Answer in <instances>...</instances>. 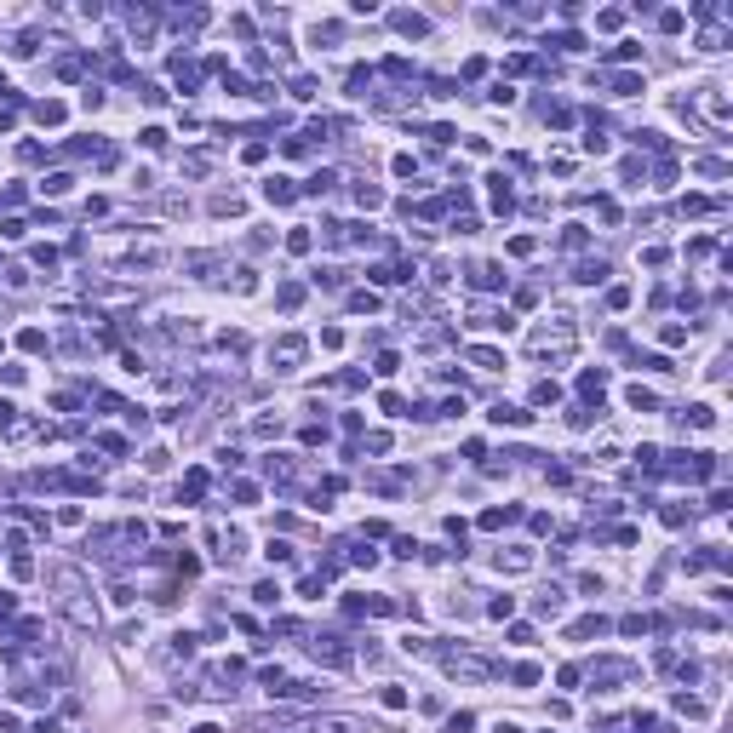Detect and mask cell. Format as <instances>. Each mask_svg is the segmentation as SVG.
<instances>
[{
    "label": "cell",
    "mask_w": 733,
    "mask_h": 733,
    "mask_svg": "<svg viewBox=\"0 0 733 733\" xmlns=\"http://www.w3.org/2000/svg\"><path fill=\"white\" fill-rule=\"evenodd\" d=\"M493 424H516V430H521V424H533V413H521V407H504V401H498V407H493Z\"/></svg>",
    "instance_id": "cell-1"
},
{
    "label": "cell",
    "mask_w": 733,
    "mask_h": 733,
    "mask_svg": "<svg viewBox=\"0 0 733 733\" xmlns=\"http://www.w3.org/2000/svg\"><path fill=\"white\" fill-rule=\"evenodd\" d=\"M264 195H269L275 206H287V201H292V178H269V184H264Z\"/></svg>",
    "instance_id": "cell-2"
},
{
    "label": "cell",
    "mask_w": 733,
    "mask_h": 733,
    "mask_svg": "<svg viewBox=\"0 0 733 733\" xmlns=\"http://www.w3.org/2000/svg\"><path fill=\"white\" fill-rule=\"evenodd\" d=\"M470 361H476L481 372H493V367H504V355H498V350H487V344H476V350H470Z\"/></svg>",
    "instance_id": "cell-3"
},
{
    "label": "cell",
    "mask_w": 733,
    "mask_h": 733,
    "mask_svg": "<svg viewBox=\"0 0 733 733\" xmlns=\"http://www.w3.org/2000/svg\"><path fill=\"white\" fill-rule=\"evenodd\" d=\"M269 355H275V361H298V355H304V338H281Z\"/></svg>",
    "instance_id": "cell-4"
},
{
    "label": "cell",
    "mask_w": 733,
    "mask_h": 733,
    "mask_svg": "<svg viewBox=\"0 0 733 733\" xmlns=\"http://www.w3.org/2000/svg\"><path fill=\"white\" fill-rule=\"evenodd\" d=\"M579 389H584V396H601V389H608V372H601V367H596V372H584Z\"/></svg>",
    "instance_id": "cell-5"
},
{
    "label": "cell",
    "mask_w": 733,
    "mask_h": 733,
    "mask_svg": "<svg viewBox=\"0 0 733 733\" xmlns=\"http://www.w3.org/2000/svg\"><path fill=\"white\" fill-rule=\"evenodd\" d=\"M625 401H630V407H636V413H647V407H653V389H642V384H630V389H625Z\"/></svg>",
    "instance_id": "cell-6"
},
{
    "label": "cell",
    "mask_w": 733,
    "mask_h": 733,
    "mask_svg": "<svg viewBox=\"0 0 733 733\" xmlns=\"http://www.w3.org/2000/svg\"><path fill=\"white\" fill-rule=\"evenodd\" d=\"M396 23H401V35H424V29H430L424 18H413V12H401V18H396Z\"/></svg>",
    "instance_id": "cell-7"
},
{
    "label": "cell",
    "mask_w": 733,
    "mask_h": 733,
    "mask_svg": "<svg viewBox=\"0 0 733 733\" xmlns=\"http://www.w3.org/2000/svg\"><path fill=\"white\" fill-rule=\"evenodd\" d=\"M378 699H384V710H407V693H401V688H384Z\"/></svg>",
    "instance_id": "cell-8"
},
{
    "label": "cell",
    "mask_w": 733,
    "mask_h": 733,
    "mask_svg": "<svg viewBox=\"0 0 733 733\" xmlns=\"http://www.w3.org/2000/svg\"><path fill=\"white\" fill-rule=\"evenodd\" d=\"M69 184H75L69 172H52V178H46V195H63V189H69Z\"/></svg>",
    "instance_id": "cell-9"
},
{
    "label": "cell",
    "mask_w": 733,
    "mask_h": 733,
    "mask_svg": "<svg viewBox=\"0 0 733 733\" xmlns=\"http://www.w3.org/2000/svg\"><path fill=\"white\" fill-rule=\"evenodd\" d=\"M579 281H590V287H596V281H608V264H584V269H579Z\"/></svg>",
    "instance_id": "cell-10"
},
{
    "label": "cell",
    "mask_w": 733,
    "mask_h": 733,
    "mask_svg": "<svg viewBox=\"0 0 733 733\" xmlns=\"http://www.w3.org/2000/svg\"><path fill=\"white\" fill-rule=\"evenodd\" d=\"M35 115H40L46 126H58V121H63V104H40V109H35Z\"/></svg>",
    "instance_id": "cell-11"
},
{
    "label": "cell",
    "mask_w": 733,
    "mask_h": 733,
    "mask_svg": "<svg viewBox=\"0 0 733 733\" xmlns=\"http://www.w3.org/2000/svg\"><path fill=\"white\" fill-rule=\"evenodd\" d=\"M189 733H218V722H195V728H189Z\"/></svg>",
    "instance_id": "cell-12"
},
{
    "label": "cell",
    "mask_w": 733,
    "mask_h": 733,
    "mask_svg": "<svg viewBox=\"0 0 733 733\" xmlns=\"http://www.w3.org/2000/svg\"><path fill=\"white\" fill-rule=\"evenodd\" d=\"M493 733H521V728H516V722H498V728H493Z\"/></svg>",
    "instance_id": "cell-13"
}]
</instances>
